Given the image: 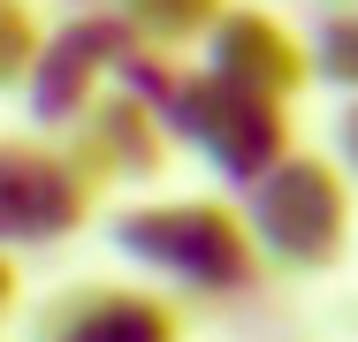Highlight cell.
Instances as JSON below:
<instances>
[{
    "label": "cell",
    "mask_w": 358,
    "mask_h": 342,
    "mask_svg": "<svg viewBox=\"0 0 358 342\" xmlns=\"http://www.w3.org/2000/svg\"><path fill=\"white\" fill-rule=\"evenodd\" d=\"M92 213V183L76 160H54L38 144H0V244H62Z\"/></svg>",
    "instance_id": "6da1fadb"
},
{
    "label": "cell",
    "mask_w": 358,
    "mask_h": 342,
    "mask_svg": "<svg viewBox=\"0 0 358 342\" xmlns=\"http://www.w3.org/2000/svg\"><path fill=\"white\" fill-rule=\"evenodd\" d=\"M122 244H130L138 259H152V267L206 274V281H221V274L236 267V228H229L221 213H206V205H176V213H130V221H122Z\"/></svg>",
    "instance_id": "7a4b0ae2"
},
{
    "label": "cell",
    "mask_w": 358,
    "mask_h": 342,
    "mask_svg": "<svg viewBox=\"0 0 358 342\" xmlns=\"http://www.w3.org/2000/svg\"><path fill=\"white\" fill-rule=\"evenodd\" d=\"M46 342H176V320L152 297H107V289H92Z\"/></svg>",
    "instance_id": "3957f363"
},
{
    "label": "cell",
    "mask_w": 358,
    "mask_h": 342,
    "mask_svg": "<svg viewBox=\"0 0 358 342\" xmlns=\"http://www.w3.org/2000/svg\"><path fill=\"white\" fill-rule=\"evenodd\" d=\"M38 54H46V31H38V15H31L23 0H0V91L31 84Z\"/></svg>",
    "instance_id": "277c9868"
},
{
    "label": "cell",
    "mask_w": 358,
    "mask_h": 342,
    "mask_svg": "<svg viewBox=\"0 0 358 342\" xmlns=\"http://www.w3.org/2000/svg\"><path fill=\"white\" fill-rule=\"evenodd\" d=\"M8 304H15V267L0 259V312H8Z\"/></svg>",
    "instance_id": "5b68a950"
}]
</instances>
